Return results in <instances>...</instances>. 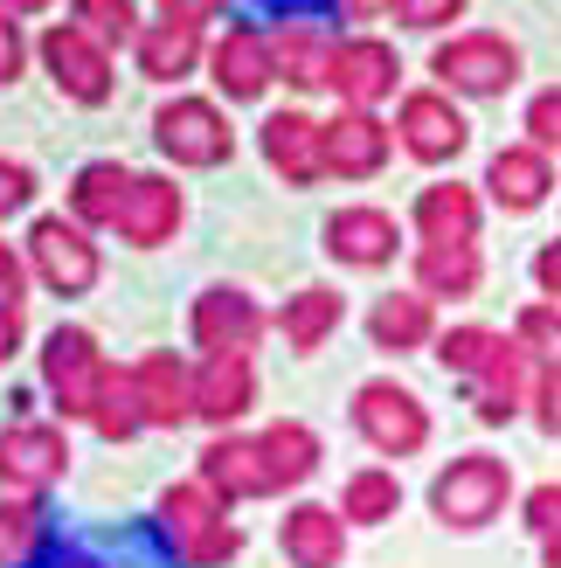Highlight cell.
<instances>
[{
  "instance_id": "6da1fadb",
  "label": "cell",
  "mask_w": 561,
  "mask_h": 568,
  "mask_svg": "<svg viewBox=\"0 0 561 568\" xmlns=\"http://www.w3.org/2000/svg\"><path fill=\"white\" fill-rule=\"evenodd\" d=\"M160 534L187 568H222L243 555V527L230 520V499H215L208 486L160 493Z\"/></svg>"
},
{
  "instance_id": "7a4b0ae2",
  "label": "cell",
  "mask_w": 561,
  "mask_h": 568,
  "mask_svg": "<svg viewBox=\"0 0 561 568\" xmlns=\"http://www.w3.org/2000/svg\"><path fill=\"white\" fill-rule=\"evenodd\" d=\"M507 493H513V471L499 465V458H486V450H471V458H458V465H443V471H437V486H430V514H437L443 527H458V534H479V527L499 520Z\"/></svg>"
},
{
  "instance_id": "3957f363",
  "label": "cell",
  "mask_w": 561,
  "mask_h": 568,
  "mask_svg": "<svg viewBox=\"0 0 561 568\" xmlns=\"http://www.w3.org/2000/svg\"><path fill=\"white\" fill-rule=\"evenodd\" d=\"M354 430L368 437L381 458H416L430 444V409L416 403L402 382H360L354 388Z\"/></svg>"
},
{
  "instance_id": "277c9868",
  "label": "cell",
  "mask_w": 561,
  "mask_h": 568,
  "mask_svg": "<svg viewBox=\"0 0 561 568\" xmlns=\"http://www.w3.org/2000/svg\"><path fill=\"white\" fill-rule=\"evenodd\" d=\"M42 382H49V395H55L63 416H98V395L111 382V367H104L98 339L83 326H55L42 339Z\"/></svg>"
},
{
  "instance_id": "5b68a950",
  "label": "cell",
  "mask_w": 561,
  "mask_h": 568,
  "mask_svg": "<svg viewBox=\"0 0 561 568\" xmlns=\"http://www.w3.org/2000/svg\"><path fill=\"white\" fill-rule=\"evenodd\" d=\"M153 139H160V153L181 160V166H222V160L236 153V132H230V119H222L208 98H174V104H160Z\"/></svg>"
},
{
  "instance_id": "8992f818",
  "label": "cell",
  "mask_w": 561,
  "mask_h": 568,
  "mask_svg": "<svg viewBox=\"0 0 561 568\" xmlns=\"http://www.w3.org/2000/svg\"><path fill=\"white\" fill-rule=\"evenodd\" d=\"M430 70L451 83V91H465V98H499L507 83L520 77V49L507 42V36H451L437 55H430Z\"/></svg>"
},
{
  "instance_id": "52a82bcc",
  "label": "cell",
  "mask_w": 561,
  "mask_h": 568,
  "mask_svg": "<svg viewBox=\"0 0 561 568\" xmlns=\"http://www.w3.org/2000/svg\"><path fill=\"white\" fill-rule=\"evenodd\" d=\"M42 63H49L63 98H76V104H104L111 98V55H104V42L83 36L76 21H55L42 36Z\"/></svg>"
},
{
  "instance_id": "ba28073f",
  "label": "cell",
  "mask_w": 561,
  "mask_h": 568,
  "mask_svg": "<svg viewBox=\"0 0 561 568\" xmlns=\"http://www.w3.org/2000/svg\"><path fill=\"white\" fill-rule=\"evenodd\" d=\"M202 486L215 499H271V493H285L264 437H215L202 450Z\"/></svg>"
},
{
  "instance_id": "9c48e42d",
  "label": "cell",
  "mask_w": 561,
  "mask_h": 568,
  "mask_svg": "<svg viewBox=\"0 0 561 568\" xmlns=\"http://www.w3.org/2000/svg\"><path fill=\"white\" fill-rule=\"evenodd\" d=\"M28 257H35L49 292H63V298H76V292L98 284V250L83 243V230L63 222V215H42L35 230H28Z\"/></svg>"
},
{
  "instance_id": "30bf717a",
  "label": "cell",
  "mask_w": 561,
  "mask_h": 568,
  "mask_svg": "<svg viewBox=\"0 0 561 568\" xmlns=\"http://www.w3.org/2000/svg\"><path fill=\"white\" fill-rule=\"evenodd\" d=\"M63 471H70V444H63L55 423H8V430H0V478H8V486L42 493Z\"/></svg>"
},
{
  "instance_id": "8fae6325",
  "label": "cell",
  "mask_w": 561,
  "mask_h": 568,
  "mask_svg": "<svg viewBox=\"0 0 561 568\" xmlns=\"http://www.w3.org/2000/svg\"><path fill=\"white\" fill-rule=\"evenodd\" d=\"M396 77H402L396 49L375 42V36L340 42V49H333V70H326V83L340 91V104H347V111H375L388 91H396Z\"/></svg>"
},
{
  "instance_id": "7c38bea8",
  "label": "cell",
  "mask_w": 561,
  "mask_h": 568,
  "mask_svg": "<svg viewBox=\"0 0 561 568\" xmlns=\"http://www.w3.org/2000/svg\"><path fill=\"white\" fill-rule=\"evenodd\" d=\"M396 132H402V146L416 153V160H458L465 153V139H471V125H465V111L443 98V91H416V98H402V119H396Z\"/></svg>"
},
{
  "instance_id": "4fadbf2b",
  "label": "cell",
  "mask_w": 561,
  "mask_h": 568,
  "mask_svg": "<svg viewBox=\"0 0 561 568\" xmlns=\"http://www.w3.org/2000/svg\"><path fill=\"white\" fill-rule=\"evenodd\" d=\"M257 333H264V312L249 292H236V284H215V292L194 298V339H202L208 354H249Z\"/></svg>"
},
{
  "instance_id": "5bb4252c",
  "label": "cell",
  "mask_w": 561,
  "mask_h": 568,
  "mask_svg": "<svg viewBox=\"0 0 561 568\" xmlns=\"http://www.w3.org/2000/svg\"><path fill=\"white\" fill-rule=\"evenodd\" d=\"M132 395H139V416L153 423V430H181L194 416V375L174 361V354H146L132 367Z\"/></svg>"
},
{
  "instance_id": "9a60e30c",
  "label": "cell",
  "mask_w": 561,
  "mask_h": 568,
  "mask_svg": "<svg viewBox=\"0 0 561 568\" xmlns=\"http://www.w3.org/2000/svg\"><path fill=\"white\" fill-rule=\"evenodd\" d=\"M264 160L292 187H313L326 174V125H313L305 111H277V119L264 125Z\"/></svg>"
},
{
  "instance_id": "2e32d148",
  "label": "cell",
  "mask_w": 561,
  "mask_h": 568,
  "mask_svg": "<svg viewBox=\"0 0 561 568\" xmlns=\"http://www.w3.org/2000/svg\"><path fill=\"white\" fill-rule=\"evenodd\" d=\"M381 160H388V125L375 111H340L326 125V174L368 181V174H381Z\"/></svg>"
},
{
  "instance_id": "e0dca14e",
  "label": "cell",
  "mask_w": 561,
  "mask_h": 568,
  "mask_svg": "<svg viewBox=\"0 0 561 568\" xmlns=\"http://www.w3.org/2000/svg\"><path fill=\"white\" fill-rule=\"evenodd\" d=\"M208 63H215V83H222V91L249 104V98H264V91H271V77H277V49L257 36V28H230V36L215 42Z\"/></svg>"
},
{
  "instance_id": "ac0fdd59",
  "label": "cell",
  "mask_w": 561,
  "mask_h": 568,
  "mask_svg": "<svg viewBox=\"0 0 561 568\" xmlns=\"http://www.w3.org/2000/svg\"><path fill=\"white\" fill-rule=\"evenodd\" d=\"M277 541H285L292 568H340V555H347V520L333 514V506L305 499V506H292V514H285Z\"/></svg>"
},
{
  "instance_id": "d6986e66",
  "label": "cell",
  "mask_w": 561,
  "mask_h": 568,
  "mask_svg": "<svg viewBox=\"0 0 561 568\" xmlns=\"http://www.w3.org/2000/svg\"><path fill=\"white\" fill-rule=\"evenodd\" d=\"M396 215H381V209H340L326 222V250L340 264H354V271H375V264H388L396 257Z\"/></svg>"
},
{
  "instance_id": "ffe728a7",
  "label": "cell",
  "mask_w": 561,
  "mask_h": 568,
  "mask_svg": "<svg viewBox=\"0 0 561 568\" xmlns=\"http://www.w3.org/2000/svg\"><path fill=\"white\" fill-rule=\"evenodd\" d=\"M527 395H534V361H527L520 339H507V354L471 382V409H479V423H513L527 409Z\"/></svg>"
},
{
  "instance_id": "44dd1931",
  "label": "cell",
  "mask_w": 561,
  "mask_h": 568,
  "mask_svg": "<svg viewBox=\"0 0 561 568\" xmlns=\"http://www.w3.org/2000/svg\"><path fill=\"white\" fill-rule=\"evenodd\" d=\"M174 230H181V187L166 181V174H139L132 181V202L119 215V236L139 243V250H153V243H166Z\"/></svg>"
},
{
  "instance_id": "7402d4cb",
  "label": "cell",
  "mask_w": 561,
  "mask_h": 568,
  "mask_svg": "<svg viewBox=\"0 0 561 568\" xmlns=\"http://www.w3.org/2000/svg\"><path fill=\"white\" fill-rule=\"evenodd\" d=\"M486 187H492V202H499V209H513V215L541 209V202H548V187H554L548 153H541V146H507V153H492Z\"/></svg>"
},
{
  "instance_id": "603a6c76",
  "label": "cell",
  "mask_w": 561,
  "mask_h": 568,
  "mask_svg": "<svg viewBox=\"0 0 561 568\" xmlns=\"http://www.w3.org/2000/svg\"><path fill=\"white\" fill-rule=\"evenodd\" d=\"M257 395V375H249V354H208L202 375H194V416L208 423H236Z\"/></svg>"
},
{
  "instance_id": "cb8c5ba5",
  "label": "cell",
  "mask_w": 561,
  "mask_h": 568,
  "mask_svg": "<svg viewBox=\"0 0 561 568\" xmlns=\"http://www.w3.org/2000/svg\"><path fill=\"white\" fill-rule=\"evenodd\" d=\"M479 277H486L479 243H424L416 250V284H424V298H471Z\"/></svg>"
},
{
  "instance_id": "d4e9b609",
  "label": "cell",
  "mask_w": 561,
  "mask_h": 568,
  "mask_svg": "<svg viewBox=\"0 0 561 568\" xmlns=\"http://www.w3.org/2000/svg\"><path fill=\"white\" fill-rule=\"evenodd\" d=\"M416 230H424V243H471L479 236V194L458 181L424 187L416 194Z\"/></svg>"
},
{
  "instance_id": "484cf974",
  "label": "cell",
  "mask_w": 561,
  "mask_h": 568,
  "mask_svg": "<svg viewBox=\"0 0 561 568\" xmlns=\"http://www.w3.org/2000/svg\"><path fill=\"white\" fill-rule=\"evenodd\" d=\"M194 63H202V28H187V21H153V28H139V70H146L153 83H174V77H187Z\"/></svg>"
},
{
  "instance_id": "4316f807",
  "label": "cell",
  "mask_w": 561,
  "mask_h": 568,
  "mask_svg": "<svg viewBox=\"0 0 561 568\" xmlns=\"http://www.w3.org/2000/svg\"><path fill=\"white\" fill-rule=\"evenodd\" d=\"M132 181H139V174H125L119 160H91V166L76 174L70 202H76L83 222H104V230H119V215H125V202H132Z\"/></svg>"
},
{
  "instance_id": "83f0119b",
  "label": "cell",
  "mask_w": 561,
  "mask_h": 568,
  "mask_svg": "<svg viewBox=\"0 0 561 568\" xmlns=\"http://www.w3.org/2000/svg\"><path fill=\"white\" fill-rule=\"evenodd\" d=\"M368 333H375V347L409 354V347H424V339H437V312H430L424 292H396V298H381V305H375Z\"/></svg>"
},
{
  "instance_id": "f1b7e54d",
  "label": "cell",
  "mask_w": 561,
  "mask_h": 568,
  "mask_svg": "<svg viewBox=\"0 0 561 568\" xmlns=\"http://www.w3.org/2000/svg\"><path fill=\"white\" fill-rule=\"evenodd\" d=\"M340 292H326V284H313V292H298V298H285V312H277V333L292 339L298 354H313V347H326V333L340 326Z\"/></svg>"
},
{
  "instance_id": "f546056e",
  "label": "cell",
  "mask_w": 561,
  "mask_h": 568,
  "mask_svg": "<svg viewBox=\"0 0 561 568\" xmlns=\"http://www.w3.org/2000/svg\"><path fill=\"white\" fill-rule=\"evenodd\" d=\"M42 534H49V514H42L35 493L0 499V568H28L42 555Z\"/></svg>"
},
{
  "instance_id": "4dcf8cb0",
  "label": "cell",
  "mask_w": 561,
  "mask_h": 568,
  "mask_svg": "<svg viewBox=\"0 0 561 568\" xmlns=\"http://www.w3.org/2000/svg\"><path fill=\"white\" fill-rule=\"evenodd\" d=\"M402 514V486H396V471H354L347 486H340V520H360V527H381V520H396Z\"/></svg>"
},
{
  "instance_id": "1f68e13d",
  "label": "cell",
  "mask_w": 561,
  "mask_h": 568,
  "mask_svg": "<svg viewBox=\"0 0 561 568\" xmlns=\"http://www.w3.org/2000/svg\"><path fill=\"white\" fill-rule=\"evenodd\" d=\"M499 354H507V333H492V326H451V333H437V361H443V375H458V382H479Z\"/></svg>"
},
{
  "instance_id": "d6a6232c",
  "label": "cell",
  "mask_w": 561,
  "mask_h": 568,
  "mask_svg": "<svg viewBox=\"0 0 561 568\" xmlns=\"http://www.w3.org/2000/svg\"><path fill=\"white\" fill-rule=\"evenodd\" d=\"M264 450H271V465H277V486H305V478L319 471V437L305 430V423H271L264 430Z\"/></svg>"
},
{
  "instance_id": "836d02e7",
  "label": "cell",
  "mask_w": 561,
  "mask_h": 568,
  "mask_svg": "<svg viewBox=\"0 0 561 568\" xmlns=\"http://www.w3.org/2000/svg\"><path fill=\"white\" fill-rule=\"evenodd\" d=\"M277 49V70H285L298 91H313V83H326V70H333V49L340 42H326V36H313V28H292L285 42H271Z\"/></svg>"
},
{
  "instance_id": "e575fe53",
  "label": "cell",
  "mask_w": 561,
  "mask_h": 568,
  "mask_svg": "<svg viewBox=\"0 0 561 568\" xmlns=\"http://www.w3.org/2000/svg\"><path fill=\"white\" fill-rule=\"evenodd\" d=\"M98 437L104 444H132L139 430H146V416H139V395H132V375H119L111 367V382H104V395H98Z\"/></svg>"
},
{
  "instance_id": "d590c367",
  "label": "cell",
  "mask_w": 561,
  "mask_h": 568,
  "mask_svg": "<svg viewBox=\"0 0 561 568\" xmlns=\"http://www.w3.org/2000/svg\"><path fill=\"white\" fill-rule=\"evenodd\" d=\"M76 28H83L91 42H139L132 0H76Z\"/></svg>"
},
{
  "instance_id": "8d00e7d4",
  "label": "cell",
  "mask_w": 561,
  "mask_h": 568,
  "mask_svg": "<svg viewBox=\"0 0 561 568\" xmlns=\"http://www.w3.org/2000/svg\"><path fill=\"white\" fill-rule=\"evenodd\" d=\"M513 339L527 347V361L561 367V305H527L520 326H513Z\"/></svg>"
},
{
  "instance_id": "74e56055",
  "label": "cell",
  "mask_w": 561,
  "mask_h": 568,
  "mask_svg": "<svg viewBox=\"0 0 561 568\" xmlns=\"http://www.w3.org/2000/svg\"><path fill=\"white\" fill-rule=\"evenodd\" d=\"M388 14L402 28H443V21L465 14V0H388Z\"/></svg>"
},
{
  "instance_id": "f35d334b",
  "label": "cell",
  "mask_w": 561,
  "mask_h": 568,
  "mask_svg": "<svg viewBox=\"0 0 561 568\" xmlns=\"http://www.w3.org/2000/svg\"><path fill=\"white\" fill-rule=\"evenodd\" d=\"M527 132H534V146H541V153H554V146H561V83L527 104Z\"/></svg>"
},
{
  "instance_id": "ab89813d",
  "label": "cell",
  "mask_w": 561,
  "mask_h": 568,
  "mask_svg": "<svg viewBox=\"0 0 561 568\" xmlns=\"http://www.w3.org/2000/svg\"><path fill=\"white\" fill-rule=\"evenodd\" d=\"M35 202V166H21V160H0V222H8L14 209Z\"/></svg>"
},
{
  "instance_id": "60d3db41",
  "label": "cell",
  "mask_w": 561,
  "mask_h": 568,
  "mask_svg": "<svg viewBox=\"0 0 561 568\" xmlns=\"http://www.w3.org/2000/svg\"><path fill=\"white\" fill-rule=\"evenodd\" d=\"M534 423L548 437H561V367H541L534 375Z\"/></svg>"
},
{
  "instance_id": "b9f144b4",
  "label": "cell",
  "mask_w": 561,
  "mask_h": 568,
  "mask_svg": "<svg viewBox=\"0 0 561 568\" xmlns=\"http://www.w3.org/2000/svg\"><path fill=\"white\" fill-rule=\"evenodd\" d=\"M527 527H534L541 541L561 534V486H534V493H527Z\"/></svg>"
},
{
  "instance_id": "7bdbcfd3",
  "label": "cell",
  "mask_w": 561,
  "mask_h": 568,
  "mask_svg": "<svg viewBox=\"0 0 561 568\" xmlns=\"http://www.w3.org/2000/svg\"><path fill=\"white\" fill-rule=\"evenodd\" d=\"M21 292H28V271L8 243H0V312H21Z\"/></svg>"
},
{
  "instance_id": "ee69618b",
  "label": "cell",
  "mask_w": 561,
  "mask_h": 568,
  "mask_svg": "<svg viewBox=\"0 0 561 568\" xmlns=\"http://www.w3.org/2000/svg\"><path fill=\"white\" fill-rule=\"evenodd\" d=\"M28 568H104V561H98L91 548H76V541H49V548H42L35 561H28Z\"/></svg>"
},
{
  "instance_id": "f6af8a7d",
  "label": "cell",
  "mask_w": 561,
  "mask_h": 568,
  "mask_svg": "<svg viewBox=\"0 0 561 568\" xmlns=\"http://www.w3.org/2000/svg\"><path fill=\"white\" fill-rule=\"evenodd\" d=\"M21 55H28V49H21V28L8 21V8H0V83L21 77Z\"/></svg>"
},
{
  "instance_id": "bcb514c9",
  "label": "cell",
  "mask_w": 561,
  "mask_h": 568,
  "mask_svg": "<svg viewBox=\"0 0 561 568\" xmlns=\"http://www.w3.org/2000/svg\"><path fill=\"white\" fill-rule=\"evenodd\" d=\"M534 284H541V292L548 298H561V236L541 250V257H534Z\"/></svg>"
},
{
  "instance_id": "7dc6e473",
  "label": "cell",
  "mask_w": 561,
  "mask_h": 568,
  "mask_svg": "<svg viewBox=\"0 0 561 568\" xmlns=\"http://www.w3.org/2000/svg\"><path fill=\"white\" fill-rule=\"evenodd\" d=\"M160 8H166V21H187V28H202V21L222 8V0H160Z\"/></svg>"
},
{
  "instance_id": "c3c4849f",
  "label": "cell",
  "mask_w": 561,
  "mask_h": 568,
  "mask_svg": "<svg viewBox=\"0 0 561 568\" xmlns=\"http://www.w3.org/2000/svg\"><path fill=\"white\" fill-rule=\"evenodd\" d=\"M264 14H285V21H298V14H326V8H340V0H257Z\"/></svg>"
},
{
  "instance_id": "681fc988",
  "label": "cell",
  "mask_w": 561,
  "mask_h": 568,
  "mask_svg": "<svg viewBox=\"0 0 561 568\" xmlns=\"http://www.w3.org/2000/svg\"><path fill=\"white\" fill-rule=\"evenodd\" d=\"M14 347H21V312H0V367L14 361Z\"/></svg>"
},
{
  "instance_id": "f907efd6",
  "label": "cell",
  "mask_w": 561,
  "mask_h": 568,
  "mask_svg": "<svg viewBox=\"0 0 561 568\" xmlns=\"http://www.w3.org/2000/svg\"><path fill=\"white\" fill-rule=\"evenodd\" d=\"M0 8H8V14H42L49 0H0Z\"/></svg>"
},
{
  "instance_id": "816d5d0a",
  "label": "cell",
  "mask_w": 561,
  "mask_h": 568,
  "mask_svg": "<svg viewBox=\"0 0 561 568\" xmlns=\"http://www.w3.org/2000/svg\"><path fill=\"white\" fill-rule=\"evenodd\" d=\"M541 561H548V568H561V534H548V541H541Z\"/></svg>"
}]
</instances>
